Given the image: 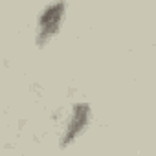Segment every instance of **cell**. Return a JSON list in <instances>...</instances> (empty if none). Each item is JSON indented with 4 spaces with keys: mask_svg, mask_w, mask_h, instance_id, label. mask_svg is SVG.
<instances>
[{
    "mask_svg": "<svg viewBox=\"0 0 156 156\" xmlns=\"http://www.w3.org/2000/svg\"><path fill=\"white\" fill-rule=\"evenodd\" d=\"M66 17V4L64 2H53L41 9L37 17V28H35V44L39 48H44L61 30Z\"/></svg>",
    "mask_w": 156,
    "mask_h": 156,
    "instance_id": "6da1fadb",
    "label": "cell"
},
{
    "mask_svg": "<svg viewBox=\"0 0 156 156\" xmlns=\"http://www.w3.org/2000/svg\"><path fill=\"white\" fill-rule=\"evenodd\" d=\"M90 121H92V108H90V105L88 103H75L72 107V110H70V116L66 119V125H64L61 140H59L61 149L70 147L87 130Z\"/></svg>",
    "mask_w": 156,
    "mask_h": 156,
    "instance_id": "7a4b0ae2",
    "label": "cell"
}]
</instances>
